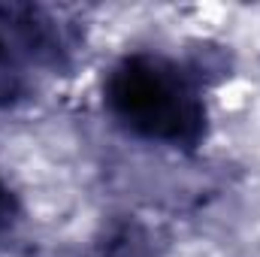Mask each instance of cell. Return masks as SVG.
<instances>
[{
    "instance_id": "6da1fadb",
    "label": "cell",
    "mask_w": 260,
    "mask_h": 257,
    "mask_svg": "<svg viewBox=\"0 0 260 257\" xmlns=\"http://www.w3.org/2000/svg\"><path fill=\"white\" fill-rule=\"evenodd\" d=\"M106 106L136 136L197 148L206 136V103L197 82L160 55H130L106 79Z\"/></svg>"
},
{
    "instance_id": "7a4b0ae2",
    "label": "cell",
    "mask_w": 260,
    "mask_h": 257,
    "mask_svg": "<svg viewBox=\"0 0 260 257\" xmlns=\"http://www.w3.org/2000/svg\"><path fill=\"white\" fill-rule=\"evenodd\" d=\"M12 218H15V197L9 191V185L0 179V230H6Z\"/></svg>"
}]
</instances>
